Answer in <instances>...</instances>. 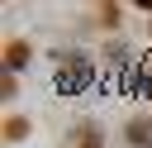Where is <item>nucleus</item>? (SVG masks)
Segmentation results:
<instances>
[{
  "mask_svg": "<svg viewBox=\"0 0 152 148\" xmlns=\"http://www.w3.org/2000/svg\"><path fill=\"white\" fill-rule=\"evenodd\" d=\"M128 143L152 148V124H147V119H133V124H128Z\"/></svg>",
  "mask_w": 152,
  "mask_h": 148,
  "instance_id": "obj_1",
  "label": "nucleus"
},
{
  "mask_svg": "<svg viewBox=\"0 0 152 148\" xmlns=\"http://www.w3.org/2000/svg\"><path fill=\"white\" fill-rule=\"evenodd\" d=\"M24 62H28V48L14 43V48H10V67H24Z\"/></svg>",
  "mask_w": 152,
  "mask_h": 148,
  "instance_id": "obj_2",
  "label": "nucleus"
},
{
  "mask_svg": "<svg viewBox=\"0 0 152 148\" xmlns=\"http://www.w3.org/2000/svg\"><path fill=\"white\" fill-rule=\"evenodd\" d=\"M81 148H100V143H95V138H86V143H81Z\"/></svg>",
  "mask_w": 152,
  "mask_h": 148,
  "instance_id": "obj_3",
  "label": "nucleus"
}]
</instances>
